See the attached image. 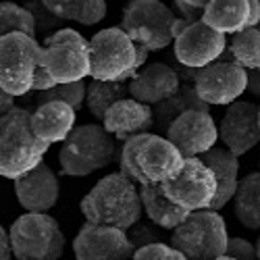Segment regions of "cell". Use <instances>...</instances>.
Returning a JSON list of instances; mask_svg holds the SVG:
<instances>
[{"instance_id":"4fadbf2b","label":"cell","mask_w":260,"mask_h":260,"mask_svg":"<svg viewBox=\"0 0 260 260\" xmlns=\"http://www.w3.org/2000/svg\"><path fill=\"white\" fill-rule=\"evenodd\" d=\"M75 260H132L136 248L125 229L85 221L73 240Z\"/></svg>"},{"instance_id":"7c38bea8","label":"cell","mask_w":260,"mask_h":260,"mask_svg":"<svg viewBox=\"0 0 260 260\" xmlns=\"http://www.w3.org/2000/svg\"><path fill=\"white\" fill-rule=\"evenodd\" d=\"M229 46L227 36L212 29L204 21L187 23L173 42L175 60L189 69H202L206 64L219 60Z\"/></svg>"},{"instance_id":"f35d334b","label":"cell","mask_w":260,"mask_h":260,"mask_svg":"<svg viewBox=\"0 0 260 260\" xmlns=\"http://www.w3.org/2000/svg\"><path fill=\"white\" fill-rule=\"evenodd\" d=\"M246 92L260 104V69H248V88Z\"/></svg>"},{"instance_id":"8992f818","label":"cell","mask_w":260,"mask_h":260,"mask_svg":"<svg viewBox=\"0 0 260 260\" xmlns=\"http://www.w3.org/2000/svg\"><path fill=\"white\" fill-rule=\"evenodd\" d=\"M227 223L219 210L212 208L189 212L171 233V246L181 250L187 260H216L227 252Z\"/></svg>"},{"instance_id":"74e56055","label":"cell","mask_w":260,"mask_h":260,"mask_svg":"<svg viewBox=\"0 0 260 260\" xmlns=\"http://www.w3.org/2000/svg\"><path fill=\"white\" fill-rule=\"evenodd\" d=\"M0 260H15V250H13V242H11V233L5 227H0Z\"/></svg>"},{"instance_id":"6da1fadb","label":"cell","mask_w":260,"mask_h":260,"mask_svg":"<svg viewBox=\"0 0 260 260\" xmlns=\"http://www.w3.org/2000/svg\"><path fill=\"white\" fill-rule=\"evenodd\" d=\"M81 214L88 223L108 225L117 229L134 227L144 214L140 185L125 173H111L94 183L79 202Z\"/></svg>"},{"instance_id":"44dd1931","label":"cell","mask_w":260,"mask_h":260,"mask_svg":"<svg viewBox=\"0 0 260 260\" xmlns=\"http://www.w3.org/2000/svg\"><path fill=\"white\" fill-rule=\"evenodd\" d=\"M216 177V196L210 204L212 210H221L233 202L240 187V156H235L229 148L216 144L206 154L200 156Z\"/></svg>"},{"instance_id":"7bdbcfd3","label":"cell","mask_w":260,"mask_h":260,"mask_svg":"<svg viewBox=\"0 0 260 260\" xmlns=\"http://www.w3.org/2000/svg\"><path fill=\"white\" fill-rule=\"evenodd\" d=\"M256 256L260 260V235H258V240H256Z\"/></svg>"},{"instance_id":"ee69618b","label":"cell","mask_w":260,"mask_h":260,"mask_svg":"<svg viewBox=\"0 0 260 260\" xmlns=\"http://www.w3.org/2000/svg\"><path fill=\"white\" fill-rule=\"evenodd\" d=\"M216 260H237V258H231V256H227V254H223V256H219Z\"/></svg>"},{"instance_id":"f1b7e54d","label":"cell","mask_w":260,"mask_h":260,"mask_svg":"<svg viewBox=\"0 0 260 260\" xmlns=\"http://www.w3.org/2000/svg\"><path fill=\"white\" fill-rule=\"evenodd\" d=\"M229 54L246 69H260V27H246L231 36Z\"/></svg>"},{"instance_id":"e575fe53","label":"cell","mask_w":260,"mask_h":260,"mask_svg":"<svg viewBox=\"0 0 260 260\" xmlns=\"http://www.w3.org/2000/svg\"><path fill=\"white\" fill-rule=\"evenodd\" d=\"M225 254L231 256V258H237V260H258L256 244L248 242L246 237H229Z\"/></svg>"},{"instance_id":"cb8c5ba5","label":"cell","mask_w":260,"mask_h":260,"mask_svg":"<svg viewBox=\"0 0 260 260\" xmlns=\"http://www.w3.org/2000/svg\"><path fill=\"white\" fill-rule=\"evenodd\" d=\"M193 108H198V111H210V104H206L198 96L193 83L183 81L181 88L171 98H167V100H162L160 104L154 106V129H156V134L167 136L171 123L175 121L179 115H183L185 111H193Z\"/></svg>"},{"instance_id":"5b68a950","label":"cell","mask_w":260,"mask_h":260,"mask_svg":"<svg viewBox=\"0 0 260 260\" xmlns=\"http://www.w3.org/2000/svg\"><path fill=\"white\" fill-rule=\"evenodd\" d=\"M115 152V136L104 125H79L58 150L60 173L67 177H88L111 165Z\"/></svg>"},{"instance_id":"484cf974","label":"cell","mask_w":260,"mask_h":260,"mask_svg":"<svg viewBox=\"0 0 260 260\" xmlns=\"http://www.w3.org/2000/svg\"><path fill=\"white\" fill-rule=\"evenodd\" d=\"M129 81L132 79H123V81H102V79H94L90 77L88 81V96H85V106H88V113L98 119L104 121L106 111L113 104H117L123 98H129Z\"/></svg>"},{"instance_id":"4316f807","label":"cell","mask_w":260,"mask_h":260,"mask_svg":"<svg viewBox=\"0 0 260 260\" xmlns=\"http://www.w3.org/2000/svg\"><path fill=\"white\" fill-rule=\"evenodd\" d=\"M44 5L64 21L96 25L106 17V0H44Z\"/></svg>"},{"instance_id":"d590c367","label":"cell","mask_w":260,"mask_h":260,"mask_svg":"<svg viewBox=\"0 0 260 260\" xmlns=\"http://www.w3.org/2000/svg\"><path fill=\"white\" fill-rule=\"evenodd\" d=\"M173 11L177 13L179 19H185V21H189V23H193V21H200L204 17V9L193 7V5L185 3V0H173Z\"/></svg>"},{"instance_id":"3957f363","label":"cell","mask_w":260,"mask_h":260,"mask_svg":"<svg viewBox=\"0 0 260 260\" xmlns=\"http://www.w3.org/2000/svg\"><path fill=\"white\" fill-rule=\"evenodd\" d=\"M187 23L162 0H129L121 17V27L129 38L150 52L169 48Z\"/></svg>"},{"instance_id":"60d3db41","label":"cell","mask_w":260,"mask_h":260,"mask_svg":"<svg viewBox=\"0 0 260 260\" xmlns=\"http://www.w3.org/2000/svg\"><path fill=\"white\" fill-rule=\"evenodd\" d=\"M260 25V0H250V21L248 27H258Z\"/></svg>"},{"instance_id":"f6af8a7d","label":"cell","mask_w":260,"mask_h":260,"mask_svg":"<svg viewBox=\"0 0 260 260\" xmlns=\"http://www.w3.org/2000/svg\"><path fill=\"white\" fill-rule=\"evenodd\" d=\"M15 260H34V258H15Z\"/></svg>"},{"instance_id":"8d00e7d4","label":"cell","mask_w":260,"mask_h":260,"mask_svg":"<svg viewBox=\"0 0 260 260\" xmlns=\"http://www.w3.org/2000/svg\"><path fill=\"white\" fill-rule=\"evenodd\" d=\"M54 85H56V81L52 79V75H50V73H48V71H46V69L40 64V67L36 69V77H34V90H31V92H46V90H52Z\"/></svg>"},{"instance_id":"b9f144b4","label":"cell","mask_w":260,"mask_h":260,"mask_svg":"<svg viewBox=\"0 0 260 260\" xmlns=\"http://www.w3.org/2000/svg\"><path fill=\"white\" fill-rule=\"evenodd\" d=\"M185 3H189L193 7H200V9H206V5L210 3V0H185Z\"/></svg>"},{"instance_id":"ba28073f","label":"cell","mask_w":260,"mask_h":260,"mask_svg":"<svg viewBox=\"0 0 260 260\" xmlns=\"http://www.w3.org/2000/svg\"><path fill=\"white\" fill-rule=\"evenodd\" d=\"M42 46L38 38L27 34L0 36V90L23 98L34 90L36 69L42 60Z\"/></svg>"},{"instance_id":"5bb4252c","label":"cell","mask_w":260,"mask_h":260,"mask_svg":"<svg viewBox=\"0 0 260 260\" xmlns=\"http://www.w3.org/2000/svg\"><path fill=\"white\" fill-rule=\"evenodd\" d=\"M167 138L179 148L185 158H196L219 144V123L212 119L210 111L193 108L171 123Z\"/></svg>"},{"instance_id":"8fae6325","label":"cell","mask_w":260,"mask_h":260,"mask_svg":"<svg viewBox=\"0 0 260 260\" xmlns=\"http://www.w3.org/2000/svg\"><path fill=\"white\" fill-rule=\"evenodd\" d=\"M162 185L167 196L189 212L210 208L216 196V177L200 156L185 158L181 171Z\"/></svg>"},{"instance_id":"d4e9b609","label":"cell","mask_w":260,"mask_h":260,"mask_svg":"<svg viewBox=\"0 0 260 260\" xmlns=\"http://www.w3.org/2000/svg\"><path fill=\"white\" fill-rule=\"evenodd\" d=\"M235 216L246 229L260 231V171L240 179V187L233 198Z\"/></svg>"},{"instance_id":"ffe728a7","label":"cell","mask_w":260,"mask_h":260,"mask_svg":"<svg viewBox=\"0 0 260 260\" xmlns=\"http://www.w3.org/2000/svg\"><path fill=\"white\" fill-rule=\"evenodd\" d=\"M75 108L67 102H44L31 111L34 134L46 144H62L71 136L77 121Z\"/></svg>"},{"instance_id":"836d02e7","label":"cell","mask_w":260,"mask_h":260,"mask_svg":"<svg viewBox=\"0 0 260 260\" xmlns=\"http://www.w3.org/2000/svg\"><path fill=\"white\" fill-rule=\"evenodd\" d=\"M132 260H187V256L181 250H177L175 246L158 242V244L138 248Z\"/></svg>"},{"instance_id":"7a4b0ae2","label":"cell","mask_w":260,"mask_h":260,"mask_svg":"<svg viewBox=\"0 0 260 260\" xmlns=\"http://www.w3.org/2000/svg\"><path fill=\"white\" fill-rule=\"evenodd\" d=\"M50 144L42 142L31 127V111L15 106L0 117V175L19 179L44 162Z\"/></svg>"},{"instance_id":"e0dca14e","label":"cell","mask_w":260,"mask_h":260,"mask_svg":"<svg viewBox=\"0 0 260 260\" xmlns=\"http://www.w3.org/2000/svg\"><path fill=\"white\" fill-rule=\"evenodd\" d=\"M140 169L150 183H167L181 171L185 156L167 136L148 134L140 148Z\"/></svg>"},{"instance_id":"d6986e66","label":"cell","mask_w":260,"mask_h":260,"mask_svg":"<svg viewBox=\"0 0 260 260\" xmlns=\"http://www.w3.org/2000/svg\"><path fill=\"white\" fill-rule=\"evenodd\" d=\"M102 125L119 142H125L134 136L150 134L154 129V106L144 104L132 96L123 98L106 111Z\"/></svg>"},{"instance_id":"ac0fdd59","label":"cell","mask_w":260,"mask_h":260,"mask_svg":"<svg viewBox=\"0 0 260 260\" xmlns=\"http://www.w3.org/2000/svg\"><path fill=\"white\" fill-rule=\"evenodd\" d=\"M181 83L183 81L175 67H169L167 62H146L129 81V92L132 98L156 106L175 94Z\"/></svg>"},{"instance_id":"f546056e","label":"cell","mask_w":260,"mask_h":260,"mask_svg":"<svg viewBox=\"0 0 260 260\" xmlns=\"http://www.w3.org/2000/svg\"><path fill=\"white\" fill-rule=\"evenodd\" d=\"M27 34L31 38L38 36L36 29V19L31 11L25 5H17V3H3L0 5V34Z\"/></svg>"},{"instance_id":"277c9868","label":"cell","mask_w":260,"mask_h":260,"mask_svg":"<svg viewBox=\"0 0 260 260\" xmlns=\"http://www.w3.org/2000/svg\"><path fill=\"white\" fill-rule=\"evenodd\" d=\"M150 50L138 46L123 27H106L90 38L92 75L102 81L132 79L148 60Z\"/></svg>"},{"instance_id":"9a60e30c","label":"cell","mask_w":260,"mask_h":260,"mask_svg":"<svg viewBox=\"0 0 260 260\" xmlns=\"http://www.w3.org/2000/svg\"><path fill=\"white\" fill-rule=\"evenodd\" d=\"M219 140L235 156L248 154L260 144V117L258 104L250 100H235L227 106L219 121Z\"/></svg>"},{"instance_id":"1f68e13d","label":"cell","mask_w":260,"mask_h":260,"mask_svg":"<svg viewBox=\"0 0 260 260\" xmlns=\"http://www.w3.org/2000/svg\"><path fill=\"white\" fill-rule=\"evenodd\" d=\"M25 7L31 11L34 19H36V29L38 34L42 36H50L58 29H62V21L58 15H54L46 5H44V0H27Z\"/></svg>"},{"instance_id":"d6a6232c","label":"cell","mask_w":260,"mask_h":260,"mask_svg":"<svg viewBox=\"0 0 260 260\" xmlns=\"http://www.w3.org/2000/svg\"><path fill=\"white\" fill-rule=\"evenodd\" d=\"M162 231H167V229L158 227L156 223H152L150 219H148V221L140 219L134 227L127 229V235H129V240H132L134 248L138 250V248H144V246H150V244L162 242V240H165V233H162Z\"/></svg>"},{"instance_id":"bcb514c9","label":"cell","mask_w":260,"mask_h":260,"mask_svg":"<svg viewBox=\"0 0 260 260\" xmlns=\"http://www.w3.org/2000/svg\"><path fill=\"white\" fill-rule=\"evenodd\" d=\"M258 117H260V104H258Z\"/></svg>"},{"instance_id":"7402d4cb","label":"cell","mask_w":260,"mask_h":260,"mask_svg":"<svg viewBox=\"0 0 260 260\" xmlns=\"http://www.w3.org/2000/svg\"><path fill=\"white\" fill-rule=\"evenodd\" d=\"M140 196H142V206L146 219L156 223L158 227L173 231L179 227L187 216L189 210L175 204L165 191L162 183H150V185H140Z\"/></svg>"},{"instance_id":"4dcf8cb0","label":"cell","mask_w":260,"mask_h":260,"mask_svg":"<svg viewBox=\"0 0 260 260\" xmlns=\"http://www.w3.org/2000/svg\"><path fill=\"white\" fill-rule=\"evenodd\" d=\"M148 134H142V136H134V138H129L123 142L121 146V152L117 156V162H119V169L121 173H125V175L136 181L138 185H150V179L142 173L140 169V160H138V154H140V148L144 144Z\"/></svg>"},{"instance_id":"7dc6e473","label":"cell","mask_w":260,"mask_h":260,"mask_svg":"<svg viewBox=\"0 0 260 260\" xmlns=\"http://www.w3.org/2000/svg\"><path fill=\"white\" fill-rule=\"evenodd\" d=\"M258 27H260V25H258Z\"/></svg>"},{"instance_id":"ab89813d","label":"cell","mask_w":260,"mask_h":260,"mask_svg":"<svg viewBox=\"0 0 260 260\" xmlns=\"http://www.w3.org/2000/svg\"><path fill=\"white\" fill-rule=\"evenodd\" d=\"M15 98L17 96H13V94H9V92H5V90H0V113H9V111H13V108L17 106L15 104Z\"/></svg>"},{"instance_id":"83f0119b","label":"cell","mask_w":260,"mask_h":260,"mask_svg":"<svg viewBox=\"0 0 260 260\" xmlns=\"http://www.w3.org/2000/svg\"><path fill=\"white\" fill-rule=\"evenodd\" d=\"M85 96H88V79L83 81H71V83H56L52 90L46 92H29L21 100H25L34 108L44 102H67L75 111H81L85 106Z\"/></svg>"},{"instance_id":"603a6c76","label":"cell","mask_w":260,"mask_h":260,"mask_svg":"<svg viewBox=\"0 0 260 260\" xmlns=\"http://www.w3.org/2000/svg\"><path fill=\"white\" fill-rule=\"evenodd\" d=\"M202 21L221 34H237L248 27L250 0H210L204 9Z\"/></svg>"},{"instance_id":"2e32d148","label":"cell","mask_w":260,"mask_h":260,"mask_svg":"<svg viewBox=\"0 0 260 260\" xmlns=\"http://www.w3.org/2000/svg\"><path fill=\"white\" fill-rule=\"evenodd\" d=\"M13 189L25 212H50L60 196L58 175L48 162H40L23 177L15 179Z\"/></svg>"},{"instance_id":"9c48e42d","label":"cell","mask_w":260,"mask_h":260,"mask_svg":"<svg viewBox=\"0 0 260 260\" xmlns=\"http://www.w3.org/2000/svg\"><path fill=\"white\" fill-rule=\"evenodd\" d=\"M15 258L60 260L64 252V233L48 212H25L9 229Z\"/></svg>"},{"instance_id":"52a82bcc","label":"cell","mask_w":260,"mask_h":260,"mask_svg":"<svg viewBox=\"0 0 260 260\" xmlns=\"http://www.w3.org/2000/svg\"><path fill=\"white\" fill-rule=\"evenodd\" d=\"M40 64L56 83L88 79L92 75L90 40L73 27H62L44 38Z\"/></svg>"},{"instance_id":"30bf717a","label":"cell","mask_w":260,"mask_h":260,"mask_svg":"<svg viewBox=\"0 0 260 260\" xmlns=\"http://www.w3.org/2000/svg\"><path fill=\"white\" fill-rule=\"evenodd\" d=\"M193 88L198 96L210 106H229L248 88V69L242 67L229 50L225 54L202 69L193 73Z\"/></svg>"}]
</instances>
